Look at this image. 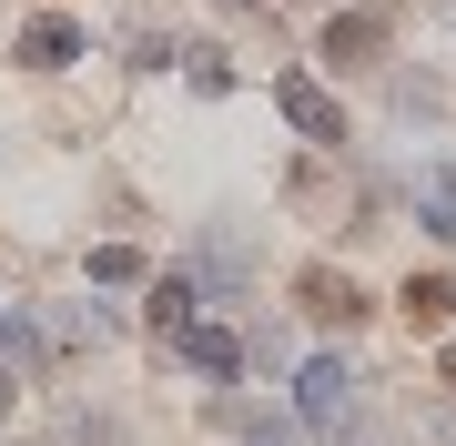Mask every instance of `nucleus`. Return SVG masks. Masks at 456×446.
Segmentation results:
<instances>
[{
    "mask_svg": "<svg viewBox=\"0 0 456 446\" xmlns=\"http://www.w3.org/2000/svg\"><path fill=\"white\" fill-rule=\"evenodd\" d=\"M173 355L203 365V376H233V365H244V345H233L224 325H173Z\"/></svg>",
    "mask_w": 456,
    "mask_h": 446,
    "instance_id": "nucleus-4",
    "label": "nucleus"
},
{
    "mask_svg": "<svg viewBox=\"0 0 456 446\" xmlns=\"http://www.w3.org/2000/svg\"><path fill=\"white\" fill-rule=\"evenodd\" d=\"M244 446H294V426H284V416H254V426H244Z\"/></svg>",
    "mask_w": 456,
    "mask_h": 446,
    "instance_id": "nucleus-10",
    "label": "nucleus"
},
{
    "mask_svg": "<svg viewBox=\"0 0 456 446\" xmlns=\"http://www.w3.org/2000/svg\"><path fill=\"white\" fill-rule=\"evenodd\" d=\"M152 325H193V274H163V284H152Z\"/></svg>",
    "mask_w": 456,
    "mask_h": 446,
    "instance_id": "nucleus-7",
    "label": "nucleus"
},
{
    "mask_svg": "<svg viewBox=\"0 0 456 446\" xmlns=\"http://www.w3.org/2000/svg\"><path fill=\"white\" fill-rule=\"evenodd\" d=\"M31 345H20V314H0V365H20Z\"/></svg>",
    "mask_w": 456,
    "mask_h": 446,
    "instance_id": "nucleus-11",
    "label": "nucleus"
},
{
    "mask_svg": "<svg viewBox=\"0 0 456 446\" xmlns=\"http://www.w3.org/2000/svg\"><path fill=\"white\" fill-rule=\"evenodd\" d=\"M20 61H31V71H71V61H82V20L41 11L31 31H20Z\"/></svg>",
    "mask_w": 456,
    "mask_h": 446,
    "instance_id": "nucleus-3",
    "label": "nucleus"
},
{
    "mask_svg": "<svg viewBox=\"0 0 456 446\" xmlns=\"http://www.w3.org/2000/svg\"><path fill=\"white\" fill-rule=\"evenodd\" d=\"M294 416H305V426H345V416H355V376H345V355H305V376H294Z\"/></svg>",
    "mask_w": 456,
    "mask_h": 446,
    "instance_id": "nucleus-1",
    "label": "nucleus"
},
{
    "mask_svg": "<svg viewBox=\"0 0 456 446\" xmlns=\"http://www.w3.org/2000/svg\"><path fill=\"white\" fill-rule=\"evenodd\" d=\"M446 304H456V295H446L436 274H426V284H406V314H416V325H446Z\"/></svg>",
    "mask_w": 456,
    "mask_h": 446,
    "instance_id": "nucleus-8",
    "label": "nucleus"
},
{
    "mask_svg": "<svg viewBox=\"0 0 456 446\" xmlns=\"http://www.w3.org/2000/svg\"><path fill=\"white\" fill-rule=\"evenodd\" d=\"M132 274H142V254H132V244H102V254H92V284H132Z\"/></svg>",
    "mask_w": 456,
    "mask_h": 446,
    "instance_id": "nucleus-9",
    "label": "nucleus"
},
{
    "mask_svg": "<svg viewBox=\"0 0 456 446\" xmlns=\"http://www.w3.org/2000/svg\"><path fill=\"white\" fill-rule=\"evenodd\" d=\"M274 112H284L305 142H345V112H335V92L314 82V71H284V82H274Z\"/></svg>",
    "mask_w": 456,
    "mask_h": 446,
    "instance_id": "nucleus-2",
    "label": "nucleus"
},
{
    "mask_svg": "<svg viewBox=\"0 0 456 446\" xmlns=\"http://www.w3.org/2000/svg\"><path fill=\"white\" fill-rule=\"evenodd\" d=\"M446 376H456V345H446Z\"/></svg>",
    "mask_w": 456,
    "mask_h": 446,
    "instance_id": "nucleus-12",
    "label": "nucleus"
},
{
    "mask_svg": "<svg viewBox=\"0 0 456 446\" xmlns=\"http://www.w3.org/2000/svg\"><path fill=\"white\" fill-rule=\"evenodd\" d=\"M416 223L456 244V163H426V173H416Z\"/></svg>",
    "mask_w": 456,
    "mask_h": 446,
    "instance_id": "nucleus-5",
    "label": "nucleus"
},
{
    "mask_svg": "<svg viewBox=\"0 0 456 446\" xmlns=\"http://www.w3.org/2000/svg\"><path fill=\"white\" fill-rule=\"evenodd\" d=\"M375 41H386V20H375V11H345L335 31H325V61H365Z\"/></svg>",
    "mask_w": 456,
    "mask_h": 446,
    "instance_id": "nucleus-6",
    "label": "nucleus"
}]
</instances>
